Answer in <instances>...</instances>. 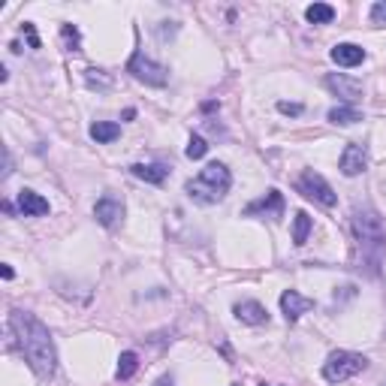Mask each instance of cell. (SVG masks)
I'll return each mask as SVG.
<instances>
[{
	"instance_id": "4",
	"label": "cell",
	"mask_w": 386,
	"mask_h": 386,
	"mask_svg": "<svg viewBox=\"0 0 386 386\" xmlns=\"http://www.w3.org/2000/svg\"><path fill=\"white\" fill-rule=\"evenodd\" d=\"M368 368V359L362 353H353V350H335L329 353V359L323 362V378L329 383H341V380H350L362 374Z\"/></svg>"
},
{
	"instance_id": "7",
	"label": "cell",
	"mask_w": 386,
	"mask_h": 386,
	"mask_svg": "<svg viewBox=\"0 0 386 386\" xmlns=\"http://www.w3.org/2000/svg\"><path fill=\"white\" fill-rule=\"evenodd\" d=\"M284 193L281 190H269L266 197H260V199H253L251 206H245V211L241 215L245 218H269V220H278L284 215Z\"/></svg>"
},
{
	"instance_id": "9",
	"label": "cell",
	"mask_w": 386,
	"mask_h": 386,
	"mask_svg": "<svg viewBox=\"0 0 386 386\" xmlns=\"http://www.w3.org/2000/svg\"><path fill=\"white\" fill-rule=\"evenodd\" d=\"M326 88L332 91V94H338L344 103H353V100H359L362 94V82L359 79H350V76H344V73H329L326 76Z\"/></svg>"
},
{
	"instance_id": "2",
	"label": "cell",
	"mask_w": 386,
	"mask_h": 386,
	"mask_svg": "<svg viewBox=\"0 0 386 386\" xmlns=\"http://www.w3.org/2000/svg\"><path fill=\"white\" fill-rule=\"evenodd\" d=\"M353 236H357L359 248V269H365L368 275H380V262L386 253V229L380 215L371 206L353 208Z\"/></svg>"
},
{
	"instance_id": "17",
	"label": "cell",
	"mask_w": 386,
	"mask_h": 386,
	"mask_svg": "<svg viewBox=\"0 0 386 386\" xmlns=\"http://www.w3.org/2000/svg\"><path fill=\"white\" fill-rule=\"evenodd\" d=\"M121 136V127L115 121H97V124H91V139L97 142V145H106V142H115Z\"/></svg>"
},
{
	"instance_id": "25",
	"label": "cell",
	"mask_w": 386,
	"mask_h": 386,
	"mask_svg": "<svg viewBox=\"0 0 386 386\" xmlns=\"http://www.w3.org/2000/svg\"><path fill=\"white\" fill-rule=\"evenodd\" d=\"M25 36H27L30 48H39V36H36V30H34V25H30V22H25Z\"/></svg>"
},
{
	"instance_id": "26",
	"label": "cell",
	"mask_w": 386,
	"mask_h": 386,
	"mask_svg": "<svg viewBox=\"0 0 386 386\" xmlns=\"http://www.w3.org/2000/svg\"><path fill=\"white\" fill-rule=\"evenodd\" d=\"M278 112H284V115H302V103H278Z\"/></svg>"
},
{
	"instance_id": "19",
	"label": "cell",
	"mask_w": 386,
	"mask_h": 386,
	"mask_svg": "<svg viewBox=\"0 0 386 386\" xmlns=\"http://www.w3.org/2000/svg\"><path fill=\"white\" fill-rule=\"evenodd\" d=\"M136 371H139V357H136L133 350H124V353H121V359H118L115 378H118V380H130Z\"/></svg>"
},
{
	"instance_id": "10",
	"label": "cell",
	"mask_w": 386,
	"mask_h": 386,
	"mask_svg": "<svg viewBox=\"0 0 386 386\" xmlns=\"http://www.w3.org/2000/svg\"><path fill=\"white\" fill-rule=\"evenodd\" d=\"M94 218L103 223L106 229H115L121 220H124V202H121L118 197H103L94 206Z\"/></svg>"
},
{
	"instance_id": "5",
	"label": "cell",
	"mask_w": 386,
	"mask_h": 386,
	"mask_svg": "<svg viewBox=\"0 0 386 386\" xmlns=\"http://www.w3.org/2000/svg\"><path fill=\"white\" fill-rule=\"evenodd\" d=\"M127 73L133 79H139V82L151 85V88H164L169 82V69L164 64H157V60L145 58V52H139V48L127 60Z\"/></svg>"
},
{
	"instance_id": "12",
	"label": "cell",
	"mask_w": 386,
	"mask_h": 386,
	"mask_svg": "<svg viewBox=\"0 0 386 386\" xmlns=\"http://www.w3.org/2000/svg\"><path fill=\"white\" fill-rule=\"evenodd\" d=\"M232 314H236L241 323H248V326H262V323H269V311L262 308L260 302H253V299L239 302L236 308H232Z\"/></svg>"
},
{
	"instance_id": "20",
	"label": "cell",
	"mask_w": 386,
	"mask_h": 386,
	"mask_svg": "<svg viewBox=\"0 0 386 386\" xmlns=\"http://www.w3.org/2000/svg\"><path fill=\"white\" fill-rule=\"evenodd\" d=\"M305 18H308L311 25H329L335 18V6L329 4H311L308 9H305Z\"/></svg>"
},
{
	"instance_id": "15",
	"label": "cell",
	"mask_w": 386,
	"mask_h": 386,
	"mask_svg": "<svg viewBox=\"0 0 386 386\" xmlns=\"http://www.w3.org/2000/svg\"><path fill=\"white\" fill-rule=\"evenodd\" d=\"M130 172H133L139 181H145V185H164L166 175H169V166H164V164H133Z\"/></svg>"
},
{
	"instance_id": "18",
	"label": "cell",
	"mask_w": 386,
	"mask_h": 386,
	"mask_svg": "<svg viewBox=\"0 0 386 386\" xmlns=\"http://www.w3.org/2000/svg\"><path fill=\"white\" fill-rule=\"evenodd\" d=\"M311 215L308 211H296V218H293V245L296 248H302L305 241H308V236H311Z\"/></svg>"
},
{
	"instance_id": "16",
	"label": "cell",
	"mask_w": 386,
	"mask_h": 386,
	"mask_svg": "<svg viewBox=\"0 0 386 386\" xmlns=\"http://www.w3.org/2000/svg\"><path fill=\"white\" fill-rule=\"evenodd\" d=\"M329 121L338 127H350V124H359L362 121V112L357 106H347V103H338L329 109Z\"/></svg>"
},
{
	"instance_id": "21",
	"label": "cell",
	"mask_w": 386,
	"mask_h": 386,
	"mask_svg": "<svg viewBox=\"0 0 386 386\" xmlns=\"http://www.w3.org/2000/svg\"><path fill=\"white\" fill-rule=\"evenodd\" d=\"M185 154H187L190 160H202V157L208 154V142L202 139V136H190L187 148H185Z\"/></svg>"
},
{
	"instance_id": "24",
	"label": "cell",
	"mask_w": 386,
	"mask_h": 386,
	"mask_svg": "<svg viewBox=\"0 0 386 386\" xmlns=\"http://www.w3.org/2000/svg\"><path fill=\"white\" fill-rule=\"evenodd\" d=\"M60 30H64L67 43H69V46H73V48H79V30H76L73 25H64V27H60Z\"/></svg>"
},
{
	"instance_id": "22",
	"label": "cell",
	"mask_w": 386,
	"mask_h": 386,
	"mask_svg": "<svg viewBox=\"0 0 386 386\" xmlns=\"http://www.w3.org/2000/svg\"><path fill=\"white\" fill-rule=\"evenodd\" d=\"M88 85H91V88H94V85L109 88V85H112V79L103 76V69H88Z\"/></svg>"
},
{
	"instance_id": "13",
	"label": "cell",
	"mask_w": 386,
	"mask_h": 386,
	"mask_svg": "<svg viewBox=\"0 0 386 386\" xmlns=\"http://www.w3.org/2000/svg\"><path fill=\"white\" fill-rule=\"evenodd\" d=\"M18 211L25 218H43L48 215V199H43L36 190H22L18 193Z\"/></svg>"
},
{
	"instance_id": "28",
	"label": "cell",
	"mask_w": 386,
	"mask_h": 386,
	"mask_svg": "<svg viewBox=\"0 0 386 386\" xmlns=\"http://www.w3.org/2000/svg\"><path fill=\"white\" fill-rule=\"evenodd\" d=\"M154 386H172V378H160Z\"/></svg>"
},
{
	"instance_id": "6",
	"label": "cell",
	"mask_w": 386,
	"mask_h": 386,
	"mask_svg": "<svg viewBox=\"0 0 386 386\" xmlns=\"http://www.w3.org/2000/svg\"><path fill=\"white\" fill-rule=\"evenodd\" d=\"M296 187H299L302 197H308V199H314V202H320V206H326V208H335V206H338V193H335L329 181L323 178L320 172H314V169L302 172Z\"/></svg>"
},
{
	"instance_id": "1",
	"label": "cell",
	"mask_w": 386,
	"mask_h": 386,
	"mask_svg": "<svg viewBox=\"0 0 386 386\" xmlns=\"http://www.w3.org/2000/svg\"><path fill=\"white\" fill-rule=\"evenodd\" d=\"M9 332L18 344V350L25 353L27 365L34 368L36 378H52L58 368V350L52 341V332L46 329L43 320H36L27 311H13L9 314Z\"/></svg>"
},
{
	"instance_id": "14",
	"label": "cell",
	"mask_w": 386,
	"mask_h": 386,
	"mask_svg": "<svg viewBox=\"0 0 386 386\" xmlns=\"http://www.w3.org/2000/svg\"><path fill=\"white\" fill-rule=\"evenodd\" d=\"M329 55H332V60L338 67H359L362 60H365V48L357 46V43H338Z\"/></svg>"
},
{
	"instance_id": "11",
	"label": "cell",
	"mask_w": 386,
	"mask_h": 386,
	"mask_svg": "<svg viewBox=\"0 0 386 386\" xmlns=\"http://www.w3.org/2000/svg\"><path fill=\"white\" fill-rule=\"evenodd\" d=\"M311 308H314V299L302 296V293H296V290H284L281 293V311H284V317H287L290 323H296L302 314H308Z\"/></svg>"
},
{
	"instance_id": "8",
	"label": "cell",
	"mask_w": 386,
	"mask_h": 386,
	"mask_svg": "<svg viewBox=\"0 0 386 386\" xmlns=\"http://www.w3.org/2000/svg\"><path fill=\"white\" fill-rule=\"evenodd\" d=\"M338 166H341V175H347V178L362 175L365 166H368V148H365L362 142H350V145L344 148Z\"/></svg>"
},
{
	"instance_id": "3",
	"label": "cell",
	"mask_w": 386,
	"mask_h": 386,
	"mask_svg": "<svg viewBox=\"0 0 386 386\" xmlns=\"http://www.w3.org/2000/svg\"><path fill=\"white\" fill-rule=\"evenodd\" d=\"M229 187H232V175L223 164H208L197 178H190L185 185L187 197L193 202H199V206H215V202L227 197Z\"/></svg>"
},
{
	"instance_id": "29",
	"label": "cell",
	"mask_w": 386,
	"mask_h": 386,
	"mask_svg": "<svg viewBox=\"0 0 386 386\" xmlns=\"http://www.w3.org/2000/svg\"><path fill=\"white\" fill-rule=\"evenodd\" d=\"M260 386H278V383H260Z\"/></svg>"
},
{
	"instance_id": "23",
	"label": "cell",
	"mask_w": 386,
	"mask_h": 386,
	"mask_svg": "<svg viewBox=\"0 0 386 386\" xmlns=\"http://www.w3.org/2000/svg\"><path fill=\"white\" fill-rule=\"evenodd\" d=\"M371 22L374 25H386V0H380V4L371 6Z\"/></svg>"
},
{
	"instance_id": "27",
	"label": "cell",
	"mask_w": 386,
	"mask_h": 386,
	"mask_svg": "<svg viewBox=\"0 0 386 386\" xmlns=\"http://www.w3.org/2000/svg\"><path fill=\"white\" fill-rule=\"evenodd\" d=\"M220 109V103H215V100H208V103H202V112H215Z\"/></svg>"
}]
</instances>
